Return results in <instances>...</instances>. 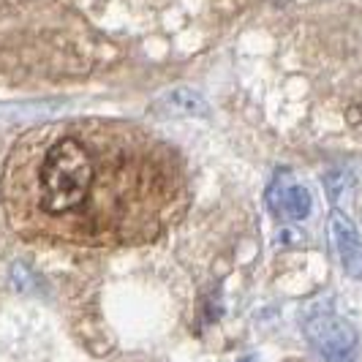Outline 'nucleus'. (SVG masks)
<instances>
[{"mask_svg": "<svg viewBox=\"0 0 362 362\" xmlns=\"http://www.w3.org/2000/svg\"><path fill=\"white\" fill-rule=\"evenodd\" d=\"M329 232L335 240V248L341 256V264L351 278H362V240L354 229V223L344 213H332L329 216Z\"/></svg>", "mask_w": 362, "mask_h": 362, "instance_id": "20e7f679", "label": "nucleus"}, {"mask_svg": "<svg viewBox=\"0 0 362 362\" xmlns=\"http://www.w3.org/2000/svg\"><path fill=\"white\" fill-rule=\"evenodd\" d=\"M38 185L41 207L47 213H69L79 207L93 185V161L85 145L71 136L54 142L44 156Z\"/></svg>", "mask_w": 362, "mask_h": 362, "instance_id": "f257e3e1", "label": "nucleus"}, {"mask_svg": "<svg viewBox=\"0 0 362 362\" xmlns=\"http://www.w3.org/2000/svg\"><path fill=\"white\" fill-rule=\"evenodd\" d=\"M153 112L166 115V117H207L210 107L197 90L191 88H172L161 93L153 104Z\"/></svg>", "mask_w": 362, "mask_h": 362, "instance_id": "39448f33", "label": "nucleus"}, {"mask_svg": "<svg viewBox=\"0 0 362 362\" xmlns=\"http://www.w3.org/2000/svg\"><path fill=\"white\" fill-rule=\"evenodd\" d=\"M305 335L325 362H357L360 332L329 308H316L305 319Z\"/></svg>", "mask_w": 362, "mask_h": 362, "instance_id": "f03ea898", "label": "nucleus"}, {"mask_svg": "<svg viewBox=\"0 0 362 362\" xmlns=\"http://www.w3.org/2000/svg\"><path fill=\"white\" fill-rule=\"evenodd\" d=\"M272 6H286V3H289V0H270Z\"/></svg>", "mask_w": 362, "mask_h": 362, "instance_id": "423d86ee", "label": "nucleus"}, {"mask_svg": "<svg viewBox=\"0 0 362 362\" xmlns=\"http://www.w3.org/2000/svg\"><path fill=\"white\" fill-rule=\"evenodd\" d=\"M267 204L275 216L281 218H289V221H303V218L310 216V194L308 188L297 185L291 180L289 172H278L275 180L270 182L267 188Z\"/></svg>", "mask_w": 362, "mask_h": 362, "instance_id": "7ed1b4c3", "label": "nucleus"}]
</instances>
